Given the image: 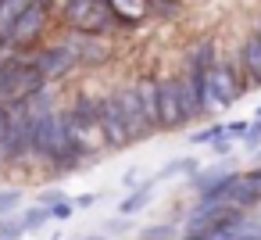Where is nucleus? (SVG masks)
<instances>
[{"instance_id": "f257e3e1", "label": "nucleus", "mask_w": 261, "mask_h": 240, "mask_svg": "<svg viewBox=\"0 0 261 240\" xmlns=\"http://www.w3.org/2000/svg\"><path fill=\"white\" fill-rule=\"evenodd\" d=\"M61 22L68 29H79V33H111V29H133L136 18L122 15L118 8H108L100 0H61Z\"/></svg>"}, {"instance_id": "f03ea898", "label": "nucleus", "mask_w": 261, "mask_h": 240, "mask_svg": "<svg viewBox=\"0 0 261 240\" xmlns=\"http://www.w3.org/2000/svg\"><path fill=\"white\" fill-rule=\"evenodd\" d=\"M247 86H250V83H247V72H243L240 58H232V61H215V65L207 68V97H211V111L236 104V101L243 97Z\"/></svg>"}, {"instance_id": "7ed1b4c3", "label": "nucleus", "mask_w": 261, "mask_h": 240, "mask_svg": "<svg viewBox=\"0 0 261 240\" xmlns=\"http://www.w3.org/2000/svg\"><path fill=\"white\" fill-rule=\"evenodd\" d=\"M50 15L54 11H47V8H40V4H29L25 11H22V18L11 26V33H8V43H11V51L15 54H33L36 47H43V36H47V29H50Z\"/></svg>"}, {"instance_id": "20e7f679", "label": "nucleus", "mask_w": 261, "mask_h": 240, "mask_svg": "<svg viewBox=\"0 0 261 240\" xmlns=\"http://www.w3.org/2000/svg\"><path fill=\"white\" fill-rule=\"evenodd\" d=\"M8 111H11V133H8V154H4V165H18V161L33 158L36 115L29 111L25 101H8Z\"/></svg>"}, {"instance_id": "39448f33", "label": "nucleus", "mask_w": 261, "mask_h": 240, "mask_svg": "<svg viewBox=\"0 0 261 240\" xmlns=\"http://www.w3.org/2000/svg\"><path fill=\"white\" fill-rule=\"evenodd\" d=\"M43 86H50L47 83V76L36 68V61H33V54H15V65H11V72H8V83H4V93H0V101H29L36 90H43Z\"/></svg>"}, {"instance_id": "423d86ee", "label": "nucleus", "mask_w": 261, "mask_h": 240, "mask_svg": "<svg viewBox=\"0 0 261 240\" xmlns=\"http://www.w3.org/2000/svg\"><path fill=\"white\" fill-rule=\"evenodd\" d=\"M97 126H100V133H104V147H108V151H122V147H129V143H133L129 126H125V115H122V104H118L115 90L97 97Z\"/></svg>"}, {"instance_id": "0eeeda50", "label": "nucleus", "mask_w": 261, "mask_h": 240, "mask_svg": "<svg viewBox=\"0 0 261 240\" xmlns=\"http://www.w3.org/2000/svg\"><path fill=\"white\" fill-rule=\"evenodd\" d=\"M115 97H118V104H122V115H125V126H129L133 143L158 133V126H154V122L147 118V111H143V101H140V86H136V83H122V86L115 90Z\"/></svg>"}, {"instance_id": "6e6552de", "label": "nucleus", "mask_w": 261, "mask_h": 240, "mask_svg": "<svg viewBox=\"0 0 261 240\" xmlns=\"http://www.w3.org/2000/svg\"><path fill=\"white\" fill-rule=\"evenodd\" d=\"M33 61H36V68L47 76V83H58V79H65L68 72H75L79 68V58L72 54V47L61 40V43H50V47H36L33 51Z\"/></svg>"}, {"instance_id": "1a4fd4ad", "label": "nucleus", "mask_w": 261, "mask_h": 240, "mask_svg": "<svg viewBox=\"0 0 261 240\" xmlns=\"http://www.w3.org/2000/svg\"><path fill=\"white\" fill-rule=\"evenodd\" d=\"M65 43L72 47V54L79 58V65H108L111 61V43L97 33H79V29H68Z\"/></svg>"}, {"instance_id": "9d476101", "label": "nucleus", "mask_w": 261, "mask_h": 240, "mask_svg": "<svg viewBox=\"0 0 261 240\" xmlns=\"http://www.w3.org/2000/svg\"><path fill=\"white\" fill-rule=\"evenodd\" d=\"M186 122L190 118L179 97V79H161V129L172 133V129H182Z\"/></svg>"}, {"instance_id": "9b49d317", "label": "nucleus", "mask_w": 261, "mask_h": 240, "mask_svg": "<svg viewBox=\"0 0 261 240\" xmlns=\"http://www.w3.org/2000/svg\"><path fill=\"white\" fill-rule=\"evenodd\" d=\"M222 201H225V204H232V208H243V211H250V208L261 201V183H257L250 172H243V176L236 172Z\"/></svg>"}, {"instance_id": "f8f14e48", "label": "nucleus", "mask_w": 261, "mask_h": 240, "mask_svg": "<svg viewBox=\"0 0 261 240\" xmlns=\"http://www.w3.org/2000/svg\"><path fill=\"white\" fill-rule=\"evenodd\" d=\"M68 115H72V122L90 136V133H100V126H97V97L93 93H75V101H72V108H68ZM104 136V133H100Z\"/></svg>"}, {"instance_id": "ddd939ff", "label": "nucleus", "mask_w": 261, "mask_h": 240, "mask_svg": "<svg viewBox=\"0 0 261 240\" xmlns=\"http://www.w3.org/2000/svg\"><path fill=\"white\" fill-rule=\"evenodd\" d=\"M136 86H140V101H143L147 118L161 129V79L158 76H140Z\"/></svg>"}, {"instance_id": "4468645a", "label": "nucleus", "mask_w": 261, "mask_h": 240, "mask_svg": "<svg viewBox=\"0 0 261 240\" xmlns=\"http://www.w3.org/2000/svg\"><path fill=\"white\" fill-rule=\"evenodd\" d=\"M240 65L247 72V83L250 86H261V33L247 36L243 47H240Z\"/></svg>"}, {"instance_id": "2eb2a0df", "label": "nucleus", "mask_w": 261, "mask_h": 240, "mask_svg": "<svg viewBox=\"0 0 261 240\" xmlns=\"http://www.w3.org/2000/svg\"><path fill=\"white\" fill-rule=\"evenodd\" d=\"M25 8H29V0H0V43H4V47H11V43H8V33H11V26L22 18Z\"/></svg>"}, {"instance_id": "dca6fc26", "label": "nucleus", "mask_w": 261, "mask_h": 240, "mask_svg": "<svg viewBox=\"0 0 261 240\" xmlns=\"http://www.w3.org/2000/svg\"><path fill=\"white\" fill-rule=\"evenodd\" d=\"M154 183H158V179L140 183V186H136V190H133V194L118 204V215H129V219H133L136 211H143V208H147V201H150V194H154Z\"/></svg>"}, {"instance_id": "f3484780", "label": "nucleus", "mask_w": 261, "mask_h": 240, "mask_svg": "<svg viewBox=\"0 0 261 240\" xmlns=\"http://www.w3.org/2000/svg\"><path fill=\"white\" fill-rule=\"evenodd\" d=\"M54 215H50V208L47 204H33V208H25L22 211V226H25V233H36L43 222H50Z\"/></svg>"}, {"instance_id": "a211bd4d", "label": "nucleus", "mask_w": 261, "mask_h": 240, "mask_svg": "<svg viewBox=\"0 0 261 240\" xmlns=\"http://www.w3.org/2000/svg\"><path fill=\"white\" fill-rule=\"evenodd\" d=\"M147 8H150V15H154V18L172 22V18H179V15H182V0H147Z\"/></svg>"}, {"instance_id": "6ab92c4d", "label": "nucleus", "mask_w": 261, "mask_h": 240, "mask_svg": "<svg viewBox=\"0 0 261 240\" xmlns=\"http://www.w3.org/2000/svg\"><path fill=\"white\" fill-rule=\"evenodd\" d=\"M179 172H197V161H193V158H179V161H168V165H165V169H161V172H158L154 179L161 183V179H172V176H179Z\"/></svg>"}, {"instance_id": "aec40b11", "label": "nucleus", "mask_w": 261, "mask_h": 240, "mask_svg": "<svg viewBox=\"0 0 261 240\" xmlns=\"http://www.w3.org/2000/svg\"><path fill=\"white\" fill-rule=\"evenodd\" d=\"M22 233H25L22 215H18V219H11V215H0V240H18Z\"/></svg>"}, {"instance_id": "412c9836", "label": "nucleus", "mask_w": 261, "mask_h": 240, "mask_svg": "<svg viewBox=\"0 0 261 240\" xmlns=\"http://www.w3.org/2000/svg\"><path fill=\"white\" fill-rule=\"evenodd\" d=\"M8 133H11V111L0 101V165H4V154H8Z\"/></svg>"}, {"instance_id": "4be33fe9", "label": "nucleus", "mask_w": 261, "mask_h": 240, "mask_svg": "<svg viewBox=\"0 0 261 240\" xmlns=\"http://www.w3.org/2000/svg\"><path fill=\"white\" fill-rule=\"evenodd\" d=\"M222 176H225V169H207V172L193 176V190H197V194H204V190H211V186H215Z\"/></svg>"}, {"instance_id": "5701e85b", "label": "nucleus", "mask_w": 261, "mask_h": 240, "mask_svg": "<svg viewBox=\"0 0 261 240\" xmlns=\"http://www.w3.org/2000/svg\"><path fill=\"white\" fill-rule=\"evenodd\" d=\"M172 236H175V226L172 222H161V226H150V229L140 233V240H172Z\"/></svg>"}, {"instance_id": "b1692460", "label": "nucleus", "mask_w": 261, "mask_h": 240, "mask_svg": "<svg viewBox=\"0 0 261 240\" xmlns=\"http://www.w3.org/2000/svg\"><path fill=\"white\" fill-rule=\"evenodd\" d=\"M18 204H22V190H15V186L11 190H0V215H11Z\"/></svg>"}, {"instance_id": "393cba45", "label": "nucleus", "mask_w": 261, "mask_h": 240, "mask_svg": "<svg viewBox=\"0 0 261 240\" xmlns=\"http://www.w3.org/2000/svg\"><path fill=\"white\" fill-rule=\"evenodd\" d=\"M229 129L225 126H211V129H200V133H193V143H215L218 136H225Z\"/></svg>"}, {"instance_id": "a878e982", "label": "nucleus", "mask_w": 261, "mask_h": 240, "mask_svg": "<svg viewBox=\"0 0 261 240\" xmlns=\"http://www.w3.org/2000/svg\"><path fill=\"white\" fill-rule=\"evenodd\" d=\"M75 211H79V208H75V201H72V197H65V201L50 204V215H54V219H72Z\"/></svg>"}, {"instance_id": "bb28decb", "label": "nucleus", "mask_w": 261, "mask_h": 240, "mask_svg": "<svg viewBox=\"0 0 261 240\" xmlns=\"http://www.w3.org/2000/svg\"><path fill=\"white\" fill-rule=\"evenodd\" d=\"M257 143H261V108H257V115H254V126H250V129H247V136H243V147H250V151H254Z\"/></svg>"}, {"instance_id": "cd10ccee", "label": "nucleus", "mask_w": 261, "mask_h": 240, "mask_svg": "<svg viewBox=\"0 0 261 240\" xmlns=\"http://www.w3.org/2000/svg\"><path fill=\"white\" fill-rule=\"evenodd\" d=\"M58 201H65V194H61V190H43V194H40V204H47V208H50V204H58Z\"/></svg>"}, {"instance_id": "c85d7f7f", "label": "nucleus", "mask_w": 261, "mask_h": 240, "mask_svg": "<svg viewBox=\"0 0 261 240\" xmlns=\"http://www.w3.org/2000/svg\"><path fill=\"white\" fill-rule=\"evenodd\" d=\"M97 197H100V194H79V197H72V201H75V208L83 211V208H93V204H97Z\"/></svg>"}, {"instance_id": "c756f323", "label": "nucleus", "mask_w": 261, "mask_h": 240, "mask_svg": "<svg viewBox=\"0 0 261 240\" xmlns=\"http://www.w3.org/2000/svg\"><path fill=\"white\" fill-rule=\"evenodd\" d=\"M225 129H229V136H247V129H250V126H247V122H229Z\"/></svg>"}, {"instance_id": "7c9ffc66", "label": "nucleus", "mask_w": 261, "mask_h": 240, "mask_svg": "<svg viewBox=\"0 0 261 240\" xmlns=\"http://www.w3.org/2000/svg\"><path fill=\"white\" fill-rule=\"evenodd\" d=\"M125 222H129V215H118V219H111V222H108V233H122V229H125Z\"/></svg>"}, {"instance_id": "2f4dec72", "label": "nucleus", "mask_w": 261, "mask_h": 240, "mask_svg": "<svg viewBox=\"0 0 261 240\" xmlns=\"http://www.w3.org/2000/svg\"><path fill=\"white\" fill-rule=\"evenodd\" d=\"M29 4H40V8H47V11H54V8H61L58 0H29Z\"/></svg>"}, {"instance_id": "473e14b6", "label": "nucleus", "mask_w": 261, "mask_h": 240, "mask_svg": "<svg viewBox=\"0 0 261 240\" xmlns=\"http://www.w3.org/2000/svg\"><path fill=\"white\" fill-rule=\"evenodd\" d=\"M136 176H140V172H136V169H129V172H125V186H136Z\"/></svg>"}, {"instance_id": "72a5a7b5", "label": "nucleus", "mask_w": 261, "mask_h": 240, "mask_svg": "<svg viewBox=\"0 0 261 240\" xmlns=\"http://www.w3.org/2000/svg\"><path fill=\"white\" fill-rule=\"evenodd\" d=\"M182 240H204V233H186Z\"/></svg>"}, {"instance_id": "f704fd0d", "label": "nucleus", "mask_w": 261, "mask_h": 240, "mask_svg": "<svg viewBox=\"0 0 261 240\" xmlns=\"http://www.w3.org/2000/svg\"><path fill=\"white\" fill-rule=\"evenodd\" d=\"M83 240H108V236H83Z\"/></svg>"}, {"instance_id": "c9c22d12", "label": "nucleus", "mask_w": 261, "mask_h": 240, "mask_svg": "<svg viewBox=\"0 0 261 240\" xmlns=\"http://www.w3.org/2000/svg\"><path fill=\"white\" fill-rule=\"evenodd\" d=\"M257 158H261V151H257Z\"/></svg>"}, {"instance_id": "e433bc0d", "label": "nucleus", "mask_w": 261, "mask_h": 240, "mask_svg": "<svg viewBox=\"0 0 261 240\" xmlns=\"http://www.w3.org/2000/svg\"><path fill=\"white\" fill-rule=\"evenodd\" d=\"M257 33H261V26H257Z\"/></svg>"}]
</instances>
